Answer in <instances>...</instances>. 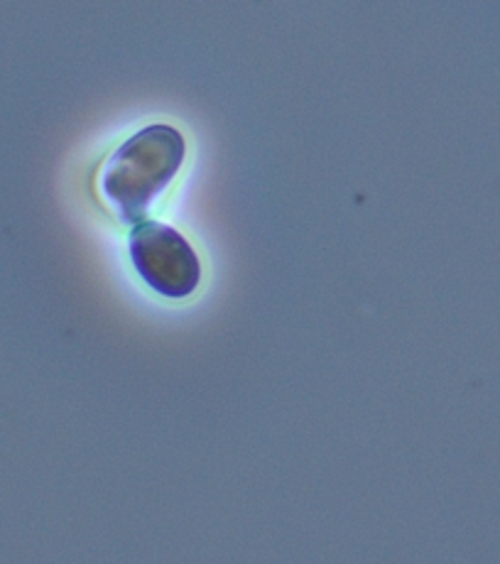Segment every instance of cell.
<instances>
[{
	"instance_id": "cell-2",
	"label": "cell",
	"mask_w": 500,
	"mask_h": 564,
	"mask_svg": "<svg viewBox=\"0 0 500 564\" xmlns=\"http://www.w3.org/2000/svg\"><path fill=\"white\" fill-rule=\"evenodd\" d=\"M130 258L138 275L162 297L182 300L199 288L202 265L194 248L167 224L145 221L130 236Z\"/></svg>"
},
{
	"instance_id": "cell-1",
	"label": "cell",
	"mask_w": 500,
	"mask_h": 564,
	"mask_svg": "<svg viewBox=\"0 0 500 564\" xmlns=\"http://www.w3.org/2000/svg\"><path fill=\"white\" fill-rule=\"evenodd\" d=\"M184 138L177 128L157 123L143 128L108 158L101 172L106 202L126 221H138L184 162Z\"/></svg>"
}]
</instances>
